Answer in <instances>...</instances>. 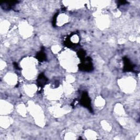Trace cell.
<instances>
[{"label":"cell","instance_id":"7a4b0ae2","mask_svg":"<svg viewBox=\"0 0 140 140\" xmlns=\"http://www.w3.org/2000/svg\"><path fill=\"white\" fill-rule=\"evenodd\" d=\"M37 58L39 59V60H40V61L44 60H45V58H46L45 54H44V53L43 52H40V53H39V54H37Z\"/></svg>","mask_w":140,"mask_h":140},{"label":"cell","instance_id":"6da1fadb","mask_svg":"<svg viewBox=\"0 0 140 140\" xmlns=\"http://www.w3.org/2000/svg\"><path fill=\"white\" fill-rule=\"evenodd\" d=\"M81 104L84 107L88 108L90 110H91V107L90 105V100L88 97L87 93H84L82 95V99L80 100Z\"/></svg>","mask_w":140,"mask_h":140}]
</instances>
